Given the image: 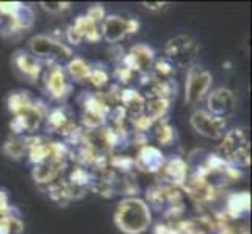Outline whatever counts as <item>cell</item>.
<instances>
[{
	"label": "cell",
	"instance_id": "1",
	"mask_svg": "<svg viewBox=\"0 0 252 234\" xmlns=\"http://www.w3.org/2000/svg\"><path fill=\"white\" fill-rule=\"evenodd\" d=\"M115 223L126 234H141L152 223L151 208L141 198H124L123 202H119L116 208Z\"/></svg>",
	"mask_w": 252,
	"mask_h": 234
},
{
	"label": "cell",
	"instance_id": "2",
	"mask_svg": "<svg viewBox=\"0 0 252 234\" xmlns=\"http://www.w3.org/2000/svg\"><path fill=\"white\" fill-rule=\"evenodd\" d=\"M221 156L235 167H248L251 164V145L246 130L233 128L221 137Z\"/></svg>",
	"mask_w": 252,
	"mask_h": 234
},
{
	"label": "cell",
	"instance_id": "3",
	"mask_svg": "<svg viewBox=\"0 0 252 234\" xmlns=\"http://www.w3.org/2000/svg\"><path fill=\"white\" fill-rule=\"evenodd\" d=\"M199 55V44L188 36V34H179L168 41L166 44V59L172 67L188 69L194 66V61Z\"/></svg>",
	"mask_w": 252,
	"mask_h": 234
},
{
	"label": "cell",
	"instance_id": "4",
	"mask_svg": "<svg viewBox=\"0 0 252 234\" xmlns=\"http://www.w3.org/2000/svg\"><path fill=\"white\" fill-rule=\"evenodd\" d=\"M30 53L38 59H49V64H55L58 61H64L72 56L71 47L57 41L52 36L38 34L30 39Z\"/></svg>",
	"mask_w": 252,
	"mask_h": 234
},
{
	"label": "cell",
	"instance_id": "5",
	"mask_svg": "<svg viewBox=\"0 0 252 234\" xmlns=\"http://www.w3.org/2000/svg\"><path fill=\"white\" fill-rule=\"evenodd\" d=\"M213 77L205 69L193 66L188 69L185 83V102L189 106H194L201 102L210 91Z\"/></svg>",
	"mask_w": 252,
	"mask_h": 234
},
{
	"label": "cell",
	"instance_id": "6",
	"mask_svg": "<svg viewBox=\"0 0 252 234\" xmlns=\"http://www.w3.org/2000/svg\"><path fill=\"white\" fill-rule=\"evenodd\" d=\"M138 28H140V22L135 19H127V17L119 14H108L102 21L100 34L107 42L115 44V42L123 41L130 34L136 33Z\"/></svg>",
	"mask_w": 252,
	"mask_h": 234
},
{
	"label": "cell",
	"instance_id": "7",
	"mask_svg": "<svg viewBox=\"0 0 252 234\" xmlns=\"http://www.w3.org/2000/svg\"><path fill=\"white\" fill-rule=\"evenodd\" d=\"M189 124L197 134L207 139H221L225 133V120L210 114L207 109H196L191 114Z\"/></svg>",
	"mask_w": 252,
	"mask_h": 234
},
{
	"label": "cell",
	"instance_id": "8",
	"mask_svg": "<svg viewBox=\"0 0 252 234\" xmlns=\"http://www.w3.org/2000/svg\"><path fill=\"white\" fill-rule=\"evenodd\" d=\"M155 61V52L146 44H138L123 58V67L132 74H146L152 69Z\"/></svg>",
	"mask_w": 252,
	"mask_h": 234
},
{
	"label": "cell",
	"instance_id": "9",
	"mask_svg": "<svg viewBox=\"0 0 252 234\" xmlns=\"http://www.w3.org/2000/svg\"><path fill=\"white\" fill-rule=\"evenodd\" d=\"M237 108V99L227 88H218L207 95V111L210 114L225 119Z\"/></svg>",
	"mask_w": 252,
	"mask_h": 234
},
{
	"label": "cell",
	"instance_id": "10",
	"mask_svg": "<svg viewBox=\"0 0 252 234\" xmlns=\"http://www.w3.org/2000/svg\"><path fill=\"white\" fill-rule=\"evenodd\" d=\"M42 77H44L46 89L52 97L58 99V100H63V99L69 97L72 86L67 81V75L62 69V66L49 64V69H46Z\"/></svg>",
	"mask_w": 252,
	"mask_h": 234
},
{
	"label": "cell",
	"instance_id": "11",
	"mask_svg": "<svg viewBox=\"0 0 252 234\" xmlns=\"http://www.w3.org/2000/svg\"><path fill=\"white\" fill-rule=\"evenodd\" d=\"M13 64L16 67V71L21 72V75L24 78H27V80H30V81H36L38 77L42 72L39 59L34 58L32 53H29V52H24V50L14 52Z\"/></svg>",
	"mask_w": 252,
	"mask_h": 234
},
{
	"label": "cell",
	"instance_id": "12",
	"mask_svg": "<svg viewBox=\"0 0 252 234\" xmlns=\"http://www.w3.org/2000/svg\"><path fill=\"white\" fill-rule=\"evenodd\" d=\"M136 167H140L144 172L155 173L164 167V156L163 153L154 145H144L138 152L136 159L133 161Z\"/></svg>",
	"mask_w": 252,
	"mask_h": 234
},
{
	"label": "cell",
	"instance_id": "13",
	"mask_svg": "<svg viewBox=\"0 0 252 234\" xmlns=\"http://www.w3.org/2000/svg\"><path fill=\"white\" fill-rule=\"evenodd\" d=\"M119 102H121V105H123L121 108L124 109L126 116L132 117V119H136V117L143 116L146 99L136 89H124V91H121Z\"/></svg>",
	"mask_w": 252,
	"mask_h": 234
},
{
	"label": "cell",
	"instance_id": "14",
	"mask_svg": "<svg viewBox=\"0 0 252 234\" xmlns=\"http://www.w3.org/2000/svg\"><path fill=\"white\" fill-rule=\"evenodd\" d=\"M168 109H169V100L158 99V97H149L146 100L143 116L149 119L152 124H155L164 117Z\"/></svg>",
	"mask_w": 252,
	"mask_h": 234
},
{
	"label": "cell",
	"instance_id": "15",
	"mask_svg": "<svg viewBox=\"0 0 252 234\" xmlns=\"http://www.w3.org/2000/svg\"><path fill=\"white\" fill-rule=\"evenodd\" d=\"M67 74L72 80L80 83L88 80V77L91 74V66L88 63H85L82 58H71L67 63Z\"/></svg>",
	"mask_w": 252,
	"mask_h": 234
},
{
	"label": "cell",
	"instance_id": "16",
	"mask_svg": "<svg viewBox=\"0 0 252 234\" xmlns=\"http://www.w3.org/2000/svg\"><path fill=\"white\" fill-rule=\"evenodd\" d=\"M164 170H166L169 181L174 184H182L187 180V164L179 158L171 159L164 166Z\"/></svg>",
	"mask_w": 252,
	"mask_h": 234
},
{
	"label": "cell",
	"instance_id": "17",
	"mask_svg": "<svg viewBox=\"0 0 252 234\" xmlns=\"http://www.w3.org/2000/svg\"><path fill=\"white\" fill-rule=\"evenodd\" d=\"M249 208H251V197L246 192L233 194L229 197L227 209L233 217H237V215H241L243 212L249 211Z\"/></svg>",
	"mask_w": 252,
	"mask_h": 234
},
{
	"label": "cell",
	"instance_id": "18",
	"mask_svg": "<svg viewBox=\"0 0 252 234\" xmlns=\"http://www.w3.org/2000/svg\"><path fill=\"white\" fill-rule=\"evenodd\" d=\"M3 153L11 159H21L27 153V144L25 137H13L3 145Z\"/></svg>",
	"mask_w": 252,
	"mask_h": 234
},
{
	"label": "cell",
	"instance_id": "19",
	"mask_svg": "<svg viewBox=\"0 0 252 234\" xmlns=\"http://www.w3.org/2000/svg\"><path fill=\"white\" fill-rule=\"evenodd\" d=\"M174 128L169 125L168 120H158V122H155V137H157V141L161 144V145H169L172 141H174Z\"/></svg>",
	"mask_w": 252,
	"mask_h": 234
},
{
	"label": "cell",
	"instance_id": "20",
	"mask_svg": "<svg viewBox=\"0 0 252 234\" xmlns=\"http://www.w3.org/2000/svg\"><path fill=\"white\" fill-rule=\"evenodd\" d=\"M88 80L94 86H97V88H102V86H105L108 83V72L103 71V69H93L91 67V74L88 77Z\"/></svg>",
	"mask_w": 252,
	"mask_h": 234
},
{
	"label": "cell",
	"instance_id": "21",
	"mask_svg": "<svg viewBox=\"0 0 252 234\" xmlns=\"http://www.w3.org/2000/svg\"><path fill=\"white\" fill-rule=\"evenodd\" d=\"M41 6L44 8L46 11L52 13V14H60L64 13L71 8V3H64V2H42Z\"/></svg>",
	"mask_w": 252,
	"mask_h": 234
},
{
	"label": "cell",
	"instance_id": "22",
	"mask_svg": "<svg viewBox=\"0 0 252 234\" xmlns=\"http://www.w3.org/2000/svg\"><path fill=\"white\" fill-rule=\"evenodd\" d=\"M66 38L69 41V44H72V46H79L80 42L83 41V34L80 33V30L75 27V25H69L67 30H66Z\"/></svg>",
	"mask_w": 252,
	"mask_h": 234
},
{
	"label": "cell",
	"instance_id": "23",
	"mask_svg": "<svg viewBox=\"0 0 252 234\" xmlns=\"http://www.w3.org/2000/svg\"><path fill=\"white\" fill-rule=\"evenodd\" d=\"M143 5L146 10H149V11H160L166 6V3H160V2L158 3H143Z\"/></svg>",
	"mask_w": 252,
	"mask_h": 234
}]
</instances>
